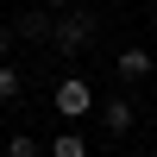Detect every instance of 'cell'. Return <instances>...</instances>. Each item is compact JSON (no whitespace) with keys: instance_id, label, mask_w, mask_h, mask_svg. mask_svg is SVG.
<instances>
[{"instance_id":"cell-6","label":"cell","mask_w":157,"mask_h":157,"mask_svg":"<svg viewBox=\"0 0 157 157\" xmlns=\"http://www.w3.org/2000/svg\"><path fill=\"white\" fill-rule=\"evenodd\" d=\"M107 126L126 132V126H132V107H126V101H107Z\"/></svg>"},{"instance_id":"cell-9","label":"cell","mask_w":157,"mask_h":157,"mask_svg":"<svg viewBox=\"0 0 157 157\" xmlns=\"http://www.w3.org/2000/svg\"><path fill=\"white\" fill-rule=\"evenodd\" d=\"M44 6H69V0H44Z\"/></svg>"},{"instance_id":"cell-11","label":"cell","mask_w":157,"mask_h":157,"mask_svg":"<svg viewBox=\"0 0 157 157\" xmlns=\"http://www.w3.org/2000/svg\"><path fill=\"white\" fill-rule=\"evenodd\" d=\"M151 157H157V151H151Z\"/></svg>"},{"instance_id":"cell-2","label":"cell","mask_w":157,"mask_h":157,"mask_svg":"<svg viewBox=\"0 0 157 157\" xmlns=\"http://www.w3.org/2000/svg\"><path fill=\"white\" fill-rule=\"evenodd\" d=\"M88 32H94V19H88V13H63V19H57V44H63V50H82Z\"/></svg>"},{"instance_id":"cell-8","label":"cell","mask_w":157,"mask_h":157,"mask_svg":"<svg viewBox=\"0 0 157 157\" xmlns=\"http://www.w3.org/2000/svg\"><path fill=\"white\" fill-rule=\"evenodd\" d=\"M13 94H19V75H13L6 63H0V101H13Z\"/></svg>"},{"instance_id":"cell-4","label":"cell","mask_w":157,"mask_h":157,"mask_svg":"<svg viewBox=\"0 0 157 157\" xmlns=\"http://www.w3.org/2000/svg\"><path fill=\"white\" fill-rule=\"evenodd\" d=\"M19 32H25V38H57V25H50V13H25Z\"/></svg>"},{"instance_id":"cell-5","label":"cell","mask_w":157,"mask_h":157,"mask_svg":"<svg viewBox=\"0 0 157 157\" xmlns=\"http://www.w3.org/2000/svg\"><path fill=\"white\" fill-rule=\"evenodd\" d=\"M50 157H88V138H75V132L50 138Z\"/></svg>"},{"instance_id":"cell-3","label":"cell","mask_w":157,"mask_h":157,"mask_svg":"<svg viewBox=\"0 0 157 157\" xmlns=\"http://www.w3.org/2000/svg\"><path fill=\"white\" fill-rule=\"evenodd\" d=\"M120 75H126V82H145V75H151V57H145V50H120Z\"/></svg>"},{"instance_id":"cell-10","label":"cell","mask_w":157,"mask_h":157,"mask_svg":"<svg viewBox=\"0 0 157 157\" xmlns=\"http://www.w3.org/2000/svg\"><path fill=\"white\" fill-rule=\"evenodd\" d=\"M0 50H6V38H0Z\"/></svg>"},{"instance_id":"cell-7","label":"cell","mask_w":157,"mask_h":157,"mask_svg":"<svg viewBox=\"0 0 157 157\" xmlns=\"http://www.w3.org/2000/svg\"><path fill=\"white\" fill-rule=\"evenodd\" d=\"M6 157H38V145H32L25 132H13V138H6Z\"/></svg>"},{"instance_id":"cell-1","label":"cell","mask_w":157,"mask_h":157,"mask_svg":"<svg viewBox=\"0 0 157 157\" xmlns=\"http://www.w3.org/2000/svg\"><path fill=\"white\" fill-rule=\"evenodd\" d=\"M88 107H94V88H88L82 75H69V82L57 88V113H63V120H82Z\"/></svg>"}]
</instances>
